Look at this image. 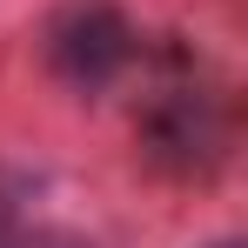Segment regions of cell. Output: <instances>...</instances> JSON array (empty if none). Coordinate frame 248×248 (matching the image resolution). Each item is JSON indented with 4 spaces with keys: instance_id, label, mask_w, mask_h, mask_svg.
Here are the masks:
<instances>
[{
    "instance_id": "obj_1",
    "label": "cell",
    "mask_w": 248,
    "mask_h": 248,
    "mask_svg": "<svg viewBox=\"0 0 248 248\" xmlns=\"http://www.w3.org/2000/svg\"><path fill=\"white\" fill-rule=\"evenodd\" d=\"M0 248H87V242H81V235H61V228L14 221V228H0Z\"/></svg>"
},
{
    "instance_id": "obj_2",
    "label": "cell",
    "mask_w": 248,
    "mask_h": 248,
    "mask_svg": "<svg viewBox=\"0 0 248 248\" xmlns=\"http://www.w3.org/2000/svg\"><path fill=\"white\" fill-rule=\"evenodd\" d=\"M215 248H242V242H215Z\"/></svg>"
}]
</instances>
